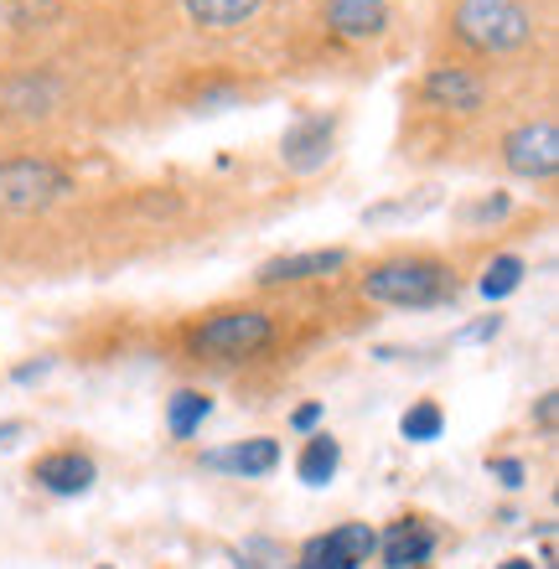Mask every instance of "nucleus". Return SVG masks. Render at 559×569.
Wrapping results in <instances>:
<instances>
[{"instance_id": "1", "label": "nucleus", "mask_w": 559, "mask_h": 569, "mask_svg": "<svg viewBox=\"0 0 559 569\" xmlns=\"http://www.w3.org/2000/svg\"><path fill=\"white\" fill-rule=\"evenodd\" d=\"M446 27L456 42L482 58H508L533 42V11L523 0H456Z\"/></svg>"}, {"instance_id": "2", "label": "nucleus", "mask_w": 559, "mask_h": 569, "mask_svg": "<svg viewBox=\"0 0 559 569\" xmlns=\"http://www.w3.org/2000/svg\"><path fill=\"white\" fill-rule=\"evenodd\" d=\"M451 270L425 254L383 259L363 274V296L383 300V306H440V300H451Z\"/></svg>"}, {"instance_id": "3", "label": "nucleus", "mask_w": 559, "mask_h": 569, "mask_svg": "<svg viewBox=\"0 0 559 569\" xmlns=\"http://www.w3.org/2000/svg\"><path fill=\"white\" fill-rule=\"evenodd\" d=\"M62 192H73V177L47 156H11L0 161V212H42Z\"/></svg>"}, {"instance_id": "4", "label": "nucleus", "mask_w": 559, "mask_h": 569, "mask_svg": "<svg viewBox=\"0 0 559 569\" xmlns=\"http://www.w3.org/2000/svg\"><path fill=\"white\" fill-rule=\"evenodd\" d=\"M270 342H274V321H270L264 311H249V306L208 316V321L192 331V347H197V352H208V358H223V362L254 358V352H264Z\"/></svg>"}, {"instance_id": "5", "label": "nucleus", "mask_w": 559, "mask_h": 569, "mask_svg": "<svg viewBox=\"0 0 559 569\" xmlns=\"http://www.w3.org/2000/svg\"><path fill=\"white\" fill-rule=\"evenodd\" d=\"M332 146H337V114H296L280 136V166L296 171V177H311L321 166L332 161Z\"/></svg>"}, {"instance_id": "6", "label": "nucleus", "mask_w": 559, "mask_h": 569, "mask_svg": "<svg viewBox=\"0 0 559 569\" xmlns=\"http://www.w3.org/2000/svg\"><path fill=\"white\" fill-rule=\"evenodd\" d=\"M502 166L513 171V177H555V166H559V130L555 120H529V124H518V130H508L502 136Z\"/></svg>"}, {"instance_id": "7", "label": "nucleus", "mask_w": 559, "mask_h": 569, "mask_svg": "<svg viewBox=\"0 0 559 569\" xmlns=\"http://www.w3.org/2000/svg\"><path fill=\"white\" fill-rule=\"evenodd\" d=\"M378 555V533L368 523H342L332 533L306 539L301 549V569H363Z\"/></svg>"}, {"instance_id": "8", "label": "nucleus", "mask_w": 559, "mask_h": 569, "mask_svg": "<svg viewBox=\"0 0 559 569\" xmlns=\"http://www.w3.org/2000/svg\"><path fill=\"white\" fill-rule=\"evenodd\" d=\"M425 93V104H436V109H451V114H477V109L487 104V83L471 68H430L420 83Z\"/></svg>"}, {"instance_id": "9", "label": "nucleus", "mask_w": 559, "mask_h": 569, "mask_svg": "<svg viewBox=\"0 0 559 569\" xmlns=\"http://www.w3.org/2000/svg\"><path fill=\"white\" fill-rule=\"evenodd\" d=\"M31 481L47 487L52 497H83L99 481V466L83 450H52V456H42V461L31 466Z\"/></svg>"}, {"instance_id": "10", "label": "nucleus", "mask_w": 559, "mask_h": 569, "mask_svg": "<svg viewBox=\"0 0 559 569\" xmlns=\"http://www.w3.org/2000/svg\"><path fill=\"white\" fill-rule=\"evenodd\" d=\"M348 264V249H306V254H274L259 264V284H296V280H317Z\"/></svg>"}, {"instance_id": "11", "label": "nucleus", "mask_w": 559, "mask_h": 569, "mask_svg": "<svg viewBox=\"0 0 559 569\" xmlns=\"http://www.w3.org/2000/svg\"><path fill=\"white\" fill-rule=\"evenodd\" d=\"M202 466L208 471H233V477H270L274 466H280V440L254 435V440H239V446H228V450H208Z\"/></svg>"}, {"instance_id": "12", "label": "nucleus", "mask_w": 559, "mask_h": 569, "mask_svg": "<svg viewBox=\"0 0 559 569\" xmlns=\"http://www.w3.org/2000/svg\"><path fill=\"white\" fill-rule=\"evenodd\" d=\"M327 27H332L337 37L368 42V37H383V31H389V6H383V0H327Z\"/></svg>"}, {"instance_id": "13", "label": "nucleus", "mask_w": 559, "mask_h": 569, "mask_svg": "<svg viewBox=\"0 0 559 569\" xmlns=\"http://www.w3.org/2000/svg\"><path fill=\"white\" fill-rule=\"evenodd\" d=\"M378 555H383L389 569H415L436 555V533H430L420 518H405V523H393L389 533L378 539Z\"/></svg>"}, {"instance_id": "14", "label": "nucleus", "mask_w": 559, "mask_h": 569, "mask_svg": "<svg viewBox=\"0 0 559 569\" xmlns=\"http://www.w3.org/2000/svg\"><path fill=\"white\" fill-rule=\"evenodd\" d=\"M182 6L197 27H208V31L243 27V21H254V16L264 11V0H182Z\"/></svg>"}, {"instance_id": "15", "label": "nucleus", "mask_w": 559, "mask_h": 569, "mask_svg": "<svg viewBox=\"0 0 559 569\" xmlns=\"http://www.w3.org/2000/svg\"><path fill=\"white\" fill-rule=\"evenodd\" d=\"M0 99H6V109H16V114H47V109L58 104V83H52V78H37V73H21L0 89Z\"/></svg>"}, {"instance_id": "16", "label": "nucleus", "mask_w": 559, "mask_h": 569, "mask_svg": "<svg viewBox=\"0 0 559 569\" xmlns=\"http://www.w3.org/2000/svg\"><path fill=\"white\" fill-rule=\"evenodd\" d=\"M337 466H342V446H337L332 435H311L301 450V461H296V477L306 487H327L337 477Z\"/></svg>"}, {"instance_id": "17", "label": "nucleus", "mask_w": 559, "mask_h": 569, "mask_svg": "<svg viewBox=\"0 0 559 569\" xmlns=\"http://www.w3.org/2000/svg\"><path fill=\"white\" fill-rule=\"evenodd\" d=\"M212 415V399L202 389H182V393H171V405H167V430L177 435V440H192L197 430H202V420Z\"/></svg>"}, {"instance_id": "18", "label": "nucleus", "mask_w": 559, "mask_h": 569, "mask_svg": "<svg viewBox=\"0 0 559 569\" xmlns=\"http://www.w3.org/2000/svg\"><path fill=\"white\" fill-rule=\"evenodd\" d=\"M62 16V0H0V27L31 31V27H52Z\"/></svg>"}, {"instance_id": "19", "label": "nucleus", "mask_w": 559, "mask_h": 569, "mask_svg": "<svg viewBox=\"0 0 559 569\" xmlns=\"http://www.w3.org/2000/svg\"><path fill=\"white\" fill-rule=\"evenodd\" d=\"M523 274H529V264L518 254H498L492 264L482 270V280H477V290H482L487 300H502V296H513L518 284H523Z\"/></svg>"}, {"instance_id": "20", "label": "nucleus", "mask_w": 559, "mask_h": 569, "mask_svg": "<svg viewBox=\"0 0 559 569\" xmlns=\"http://www.w3.org/2000/svg\"><path fill=\"white\" fill-rule=\"evenodd\" d=\"M399 430H405V440H415V446H425V440H440V430H446V415H440V405H415L405 409V420H399Z\"/></svg>"}, {"instance_id": "21", "label": "nucleus", "mask_w": 559, "mask_h": 569, "mask_svg": "<svg viewBox=\"0 0 559 569\" xmlns=\"http://www.w3.org/2000/svg\"><path fill=\"white\" fill-rule=\"evenodd\" d=\"M508 212H513L508 197H482V202H471L467 208V223H498V218H508Z\"/></svg>"}, {"instance_id": "22", "label": "nucleus", "mask_w": 559, "mask_h": 569, "mask_svg": "<svg viewBox=\"0 0 559 569\" xmlns=\"http://www.w3.org/2000/svg\"><path fill=\"white\" fill-rule=\"evenodd\" d=\"M502 331V316H482V321H471V327L456 331V342H492Z\"/></svg>"}, {"instance_id": "23", "label": "nucleus", "mask_w": 559, "mask_h": 569, "mask_svg": "<svg viewBox=\"0 0 559 569\" xmlns=\"http://www.w3.org/2000/svg\"><path fill=\"white\" fill-rule=\"evenodd\" d=\"M492 466V477H502V487H523V461H513V456H498Z\"/></svg>"}, {"instance_id": "24", "label": "nucleus", "mask_w": 559, "mask_h": 569, "mask_svg": "<svg viewBox=\"0 0 559 569\" xmlns=\"http://www.w3.org/2000/svg\"><path fill=\"white\" fill-rule=\"evenodd\" d=\"M290 425H296V430H317V425H321V405H301L296 415H290Z\"/></svg>"}, {"instance_id": "25", "label": "nucleus", "mask_w": 559, "mask_h": 569, "mask_svg": "<svg viewBox=\"0 0 559 569\" xmlns=\"http://www.w3.org/2000/svg\"><path fill=\"white\" fill-rule=\"evenodd\" d=\"M47 368H52V362H27V368H16V383H31V378H42L47 373Z\"/></svg>"}, {"instance_id": "26", "label": "nucleus", "mask_w": 559, "mask_h": 569, "mask_svg": "<svg viewBox=\"0 0 559 569\" xmlns=\"http://www.w3.org/2000/svg\"><path fill=\"white\" fill-rule=\"evenodd\" d=\"M21 435H27L21 420H0V446H11V440H21Z\"/></svg>"}, {"instance_id": "27", "label": "nucleus", "mask_w": 559, "mask_h": 569, "mask_svg": "<svg viewBox=\"0 0 559 569\" xmlns=\"http://www.w3.org/2000/svg\"><path fill=\"white\" fill-rule=\"evenodd\" d=\"M555 399H559V393H545V399H539V425H545V430H549V425H555Z\"/></svg>"}, {"instance_id": "28", "label": "nucleus", "mask_w": 559, "mask_h": 569, "mask_svg": "<svg viewBox=\"0 0 559 569\" xmlns=\"http://www.w3.org/2000/svg\"><path fill=\"white\" fill-rule=\"evenodd\" d=\"M498 569H539V565H533V559H502Z\"/></svg>"}, {"instance_id": "29", "label": "nucleus", "mask_w": 559, "mask_h": 569, "mask_svg": "<svg viewBox=\"0 0 559 569\" xmlns=\"http://www.w3.org/2000/svg\"><path fill=\"white\" fill-rule=\"evenodd\" d=\"M104 569H109V565H104Z\"/></svg>"}]
</instances>
